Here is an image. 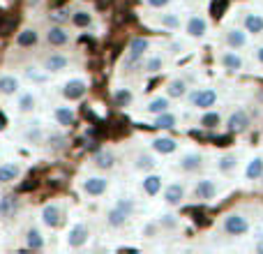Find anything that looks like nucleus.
I'll return each instance as SVG.
<instances>
[{
    "label": "nucleus",
    "mask_w": 263,
    "mask_h": 254,
    "mask_svg": "<svg viewBox=\"0 0 263 254\" xmlns=\"http://www.w3.org/2000/svg\"><path fill=\"white\" fill-rule=\"evenodd\" d=\"M67 65H69V58H67V56H63V53H51V56H46V58H44L42 67H44L49 74H58V72H63V69H67Z\"/></svg>",
    "instance_id": "4be33fe9"
},
{
    "label": "nucleus",
    "mask_w": 263,
    "mask_h": 254,
    "mask_svg": "<svg viewBox=\"0 0 263 254\" xmlns=\"http://www.w3.org/2000/svg\"><path fill=\"white\" fill-rule=\"evenodd\" d=\"M164 65H166V60H164L162 56H145V58H143V69H145L148 74L162 72Z\"/></svg>",
    "instance_id": "e433bc0d"
},
{
    "label": "nucleus",
    "mask_w": 263,
    "mask_h": 254,
    "mask_svg": "<svg viewBox=\"0 0 263 254\" xmlns=\"http://www.w3.org/2000/svg\"><path fill=\"white\" fill-rule=\"evenodd\" d=\"M150 53V40L145 37H136L129 42L127 53H125V67H134V65L143 63V58Z\"/></svg>",
    "instance_id": "f03ea898"
},
{
    "label": "nucleus",
    "mask_w": 263,
    "mask_h": 254,
    "mask_svg": "<svg viewBox=\"0 0 263 254\" xmlns=\"http://www.w3.org/2000/svg\"><path fill=\"white\" fill-rule=\"evenodd\" d=\"M256 60H259V63L263 65V46H259V49H256Z\"/></svg>",
    "instance_id": "49530a36"
},
{
    "label": "nucleus",
    "mask_w": 263,
    "mask_h": 254,
    "mask_svg": "<svg viewBox=\"0 0 263 254\" xmlns=\"http://www.w3.org/2000/svg\"><path fill=\"white\" fill-rule=\"evenodd\" d=\"M109 190V178L106 176H86L81 180V192L90 199H100Z\"/></svg>",
    "instance_id": "20e7f679"
},
{
    "label": "nucleus",
    "mask_w": 263,
    "mask_h": 254,
    "mask_svg": "<svg viewBox=\"0 0 263 254\" xmlns=\"http://www.w3.org/2000/svg\"><path fill=\"white\" fill-rule=\"evenodd\" d=\"M90 241V227L86 222H77L67 233V247L69 250H81Z\"/></svg>",
    "instance_id": "0eeeda50"
},
{
    "label": "nucleus",
    "mask_w": 263,
    "mask_h": 254,
    "mask_svg": "<svg viewBox=\"0 0 263 254\" xmlns=\"http://www.w3.org/2000/svg\"><path fill=\"white\" fill-rule=\"evenodd\" d=\"M145 5H148L150 9H166L168 5H171V0H145Z\"/></svg>",
    "instance_id": "a18cd8bd"
},
{
    "label": "nucleus",
    "mask_w": 263,
    "mask_h": 254,
    "mask_svg": "<svg viewBox=\"0 0 263 254\" xmlns=\"http://www.w3.org/2000/svg\"><path fill=\"white\" fill-rule=\"evenodd\" d=\"M219 65H222L227 72H240L242 65H245V60L240 58V53H238L236 49H229L219 56Z\"/></svg>",
    "instance_id": "a211bd4d"
},
{
    "label": "nucleus",
    "mask_w": 263,
    "mask_h": 254,
    "mask_svg": "<svg viewBox=\"0 0 263 254\" xmlns=\"http://www.w3.org/2000/svg\"><path fill=\"white\" fill-rule=\"evenodd\" d=\"M224 42H227L229 49H245L247 44H250V32L245 30V28H229L227 32H224Z\"/></svg>",
    "instance_id": "4468645a"
},
{
    "label": "nucleus",
    "mask_w": 263,
    "mask_h": 254,
    "mask_svg": "<svg viewBox=\"0 0 263 254\" xmlns=\"http://www.w3.org/2000/svg\"><path fill=\"white\" fill-rule=\"evenodd\" d=\"M219 187L217 183L213 180V178H201V180L194 183V190H192V194H194L196 201H213L215 196H217Z\"/></svg>",
    "instance_id": "1a4fd4ad"
},
{
    "label": "nucleus",
    "mask_w": 263,
    "mask_h": 254,
    "mask_svg": "<svg viewBox=\"0 0 263 254\" xmlns=\"http://www.w3.org/2000/svg\"><path fill=\"white\" fill-rule=\"evenodd\" d=\"M247 127H250V116H247V111H242V109L233 111V114L227 118V130L233 132V134H240V132H245Z\"/></svg>",
    "instance_id": "dca6fc26"
},
{
    "label": "nucleus",
    "mask_w": 263,
    "mask_h": 254,
    "mask_svg": "<svg viewBox=\"0 0 263 254\" xmlns=\"http://www.w3.org/2000/svg\"><path fill=\"white\" fill-rule=\"evenodd\" d=\"M26 247H30V250H42L44 247V236L37 227L26 229Z\"/></svg>",
    "instance_id": "473e14b6"
},
{
    "label": "nucleus",
    "mask_w": 263,
    "mask_h": 254,
    "mask_svg": "<svg viewBox=\"0 0 263 254\" xmlns=\"http://www.w3.org/2000/svg\"><path fill=\"white\" fill-rule=\"evenodd\" d=\"M37 42H40V32H37L35 28H23V30L18 32V37H16V44L23 46V49H28V46H35Z\"/></svg>",
    "instance_id": "72a5a7b5"
},
{
    "label": "nucleus",
    "mask_w": 263,
    "mask_h": 254,
    "mask_svg": "<svg viewBox=\"0 0 263 254\" xmlns=\"http://www.w3.org/2000/svg\"><path fill=\"white\" fill-rule=\"evenodd\" d=\"M199 125H201V127H205V130H215V127H219V125H222V114H219V111L208 109L203 116H201Z\"/></svg>",
    "instance_id": "c9c22d12"
},
{
    "label": "nucleus",
    "mask_w": 263,
    "mask_h": 254,
    "mask_svg": "<svg viewBox=\"0 0 263 254\" xmlns=\"http://www.w3.org/2000/svg\"><path fill=\"white\" fill-rule=\"evenodd\" d=\"M201 169H203V155L199 150H190L178 159V171L182 173H199Z\"/></svg>",
    "instance_id": "9b49d317"
},
{
    "label": "nucleus",
    "mask_w": 263,
    "mask_h": 254,
    "mask_svg": "<svg viewBox=\"0 0 263 254\" xmlns=\"http://www.w3.org/2000/svg\"><path fill=\"white\" fill-rule=\"evenodd\" d=\"M162 190H164V178L159 176V173H143V178H141V192H143L145 196H157V194H162Z\"/></svg>",
    "instance_id": "ddd939ff"
},
{
    "label": "nucleus",
    "mask_w": 263,
    "mask_h": 254,
    "mask_svg": "<svg viewBox=\"0 0 263 254\" xmlns=\"http://www.w3.org/2000/svg\"><path fill=\"white\" fill-rule=\"evenodd\" d=\"M217 100H219V95L215 88H194V90H190V95H187L190 106H194V109H199V111L213 109V106L217 104Z\"/></svg>",
    "instance_id": "f257e3e1"
},
{
    "label": "nucleus",
    "mask_w": 263,
    "mask_h": 254,
    "mask_svg": "<svg viewBox=\"0 0 263 254\" xmlns=\"http://www.w3.org/2000/svg\"><path fill=\"white\" fill-rule=\"evenodd\" d=\"M114 100L118 106H129L132 100H134V95H132L129 88H118V90L114 93Z\"/></svg>",
    "instance_id": "ea45409f"
},
{
    "label": "nucleus",
    "mask_w": 263,
    "mask_h": 254,
    "mask_svg": "<svg viewBox=\"0 0 263 254\" xmlns=\"http://www.w3.org/2000/svg\"><path fill=\"white\" fill-rule=\"evenodd\" d=\"M88 93V81L86 79H69V81L63 83V88H60V95L65 97L67 102H79L83 100Z\"/></svg>",
    "instance_id": "39448f33"
},
{
    "label": "nucleus",
    "mask_w": 263,
    "mask_h": 254,
    "mask_svg": "<svg viewBox=\"0 0 263 254\" xmlns=\"http://www.w3.org/2000/svg\"><path fill=\"white\" fill-rule=\"evenodd\" d=\"M129 215L125 213V210H120L118 206H111L109 210H106V224H109L111 229H123L125 224H127Z\"/></svg>",
    "instance_id": "c85d7f7f"
},
{
    "label": "nucleus",
    "mask_w": 263,
    "mask_h": 254,
    "mask_svg": "<svg viewBox=\"0 0 263 254\" xmlns=\"http://www.w3.org/2000/svg\"><path fill=\"white\" fill-rule=\"evenodd\" d=\"M72 23L77 28H88L92 23V14L86 9H77V12H72Z\"/></svg>",
    "instance_id": "4c0bfd02"
},
{
    "label": "nucleus",
    "mask_w": 263,
    "mask_h": 254,
    "mask_svg": "<svg viewBox=\"0 0 263 254\" xmlns=\"http://www.w3.org/2000/svg\"><path fill=\"white\" fill-rule=\"evenodd\" d=\"M46 74H49V72H46L44 67H42V72H37V67H28L26 69V77L30 79V81H35V83H44L46 81Z\"/></svg>",
    "instance_id": "79ce46f5"
},
{
    "label": "nucleus",
    "mask_w": 263,
    "mask_h": 254,
    "mask_svg": "<svg viewBox=\"0 0 263 254\" xmlns=\"http://www.w3.org/2000/svg\"><path fill=\"white\" fill-rule=\"evenodd\" d=\"M92 167H95L97 171H111V169L116 167V153L109 148L97 150V153L92 155Z\"/></svg>",
    "instance_id": "2eb2a0df"
},
{
    "label": "nucleus",
    "mask_w": 263,
    "mask_h": 254,
    "mask_svg": "<svg viewBox=\"0 0 263 254\" xmlns=\"http://www.w3.org/2000/svg\"><path fill=\"white\" fill-rule=\"evenodd\" d=\"M116 206H118L120 210H125V213H127L129 217L136 213V201L132 199V196H118V201H116Z\"/></svg>",
    "instance_id": "a19ab883"
},
{
    "label": "nucleus",
    "mask_w": 263,
    "mask_h": 254,
    "mask_svg": "<svg viewBox=\"0 0 263 254\" xmlns=\"http://www.w3.org/2000/svg\"><path fill=\"white\" fill-rule=\"evenodd\" d=\"M132 167H134V171L139 173H150L155 171V167H157V157H155L153 153H136L134 155V162H132Z\"/></svg>",
    "instance_id": "f3484780"
},
{
    "label": "nucleus",
    "mask_w": 263,
    "mask_h": 254,
    "mask_svg": "<svg viewBox=\"0 0 263 254\" xmlns=\"http://www.w3.org/2000/svg\"><path fill=\"white\" fill-rule=\"evenodd\" d=\"M63 217H65V213H63V206L60 204H46L40 213L42 224L49 229H58L60 224H63Z\"/></svg>",
    "instance_id": "9d476101"
},
{
    "label": "nucleus",
    "mask_w": 263,
    "mask_h": 254,
    "mask_svg": "<svg viewBox=\"0 0 263 254\" xmlns=\"http://www.w3.org/2000/svg\"><path fill=\"white\" fill-rule=\"evenodd\" d=\"M245 178H247V180H261V178H263V157H261V155H256V157H252L250 162H247Z\"/></svg>",
    "instance_id": "c756f323"
},
{
    "label": "nucleus",
    "mask_w": 263,
    "mask_h": 254,
    "mask_svg": "<svg viewBox=\"0 0 263 254\" xmlns=\"http://www.w3.org/2000/svg\"><path fill=\"white\" fill-rule=\"evenodd\" d=\"M176 125H178V116L171 109L155 116V120H153V127H157V130H173Z\"/></svg>",
    "instance_id": "7c9ffc66"
},
{
    "label": "nucleus",
    "mask_w": 263,
    "mask_h": 254,
    "mask_svg": "<svg viewBox=\"0 0 263 254\" xmlns=\"http://www.w3.org/2000/svg\"><path fill=\"white\" fill-rule=\"evenodd\" d=\"M53 118L60 127H69V125H74V120H77V111H74V106H69V104L55 106Z\"/></svg>",
    "instance_id": "cd10ccee"
},
{
    "label": "nucleus",
    "mask_w": 263,
    "mask_h": 254,
    "mask_svg": "<svg viewBox=\"0 0 263 254\" xmlns=\"http://www.w3.org/2000/svg\"><path fill=\"white\" fill-rule=\"evenodd\" d=\"M150 148L157 155H173L178 150V141L171 139V136H155V139L150 141Z\"/></svg>",
    "instance_id": "412c9836"
},
{
    "label": "nucleus",
    "mask_w": 263,
    "mask_h": 254,
    "mask_svg": "<svg viewBox=\"0 0 263 254\" xmlns=\"http://www.w3.org/2000/svg\"><path fill=\"white\" fill-rule=\"evenodd\" d=\"M256 250H259V252H263V243H259V245H256Z\"/></svg>",
    "instance_id": "de8ad7c7"
},
{
    "label": "nucleus",
    "mask_w": 263,
    "mask_h": 254,
    "mask_svg": "<svg viewBox=\"0 0 263 254\" xmlns=\"http://www.w3.org/2000/svg\"><path fill=\"white\" fill-rule=\"evenodd\" d=\"M185 194H187V190L182 183H168L162 190V201L166 206H171V208H176V206H180L185 201Z\"/></svg>",
    "instance_id": "f8f14e48"
},
{
    "label": "nucleus",
    "mask_w": 263,
    "mask_h": 254,
    "mask_svg": "<svg viewBox=\"0 0 263 254\" xmlns=\"http://www.w3.org/2000/svg\"><path fill=\"white\" fill-rule=\"evenodd\" d=\"M23 139L28 141V143H42L44 141V130H42V125L37 123H28V127L23 130Z\"/></svg>",
    "instance_id": "2f4dec72"
},
{
    "label": "nucleus",
    "mask_w": 263,
    "mask_h": 254,
    "mask_svg": "<svg viewBox=\"0 0 263 254\" xmlns=\"http://www.w3.org/2000/svg\"><path fill=\"white\" fill-rule=\"evenodd\" d=\"M242 28H245L250 35H261L263 32V14L247 12L245 16H242Z\"/></svg>",
    "instance_id": "bb28decb"
},
{
    "label": "nucleus",
    "mask_w": 263,
    "mask_h": 254,
    "mask_svg": "<svg viewBox=\"0 0 263 254\" xmlns=\"http://www.w3.org/2000/svg\"><path fill=\"white\" fill-rule=\"evenodd\" d=\"M14 210H16V201L12 196H3L0 199V220H7Z\"/></svg>",
    "instance_id": "58836bf2"
},
{
    "label": "nucleus",
    "mask_w": 263,
    "mask_h": 254,
    "mask_svg": "<svg viewBox=\"0 0 263 254\" xmlns=\"http://www.w3.org/2000/svg\"><path fill=\"white\" fill-rule=\"evenodd\" d=\"M21 164L18 162H3L0 164V185H7V183H14L18 180L21 176Z\"/></svg>",
    "instance_id": "b1692460"
},
{
    "label": "nucleus",
    "mask_w": 263,
    "mask_h": 254,
    "mask_svg": "<svg viewBox=\"0 0 263 254\" xmlns=\"http://www.w3.org/2000/svg\"><path fill=\"white\" fill-rule=\"evenodd\" d=\"M21 93V81L14 74H3L0 77V97H14Z\"/></svg>",
    "instance_id": "aec40b11"
},
{
    "label": "nucleus",
    "mask_w": 263,
    "mask_h": 254,
    "mask_svg": "<svg viewBox=\"0 0 263 254\" xmlns=\"http://www.w3.org/2000/svg\"><path fill=\"white\" fill-rule=\"evenodd\" d=\"M51 19H53V23H65L72 19V12H69V9H58V12L51 14Z\"/></svg>",
    "instance_id": "c03bdc74"
},
{
    "label": "nucleus",
    "mask_w": 263,
    "mask_h": 254,
    "mask_svg": "<svg viewBox=\"0 0 263 254\" xmlns=\"http://www.w3.org/2000/svg\"><path fill=\"white\" fill-rule=\"evenodd\" d=\"M222 231L227 236H233V238H240L250 231V220L240 213H229L227 217L222 220Z\"/></svg>",
    "instance_id": "7ed1b4c3"
},
{
    "label": "nucleus",
    "mask_w": 263,
    "mask_h": 254,
    "mask_svg": "<svg viewBox=\"0 0 263 254\" xmlns=\"http://www.w3.org/2000/svg\"><path fill=\"white\" fill-rule=\"evenodd\" d=\"M166 95L171 100H182V97L190 95V86H187L185 79H171L166 83Z\"/></svg>",
    "instance_id": "a878e982"
},
{
    "label": "nucleus",
    "mask_w": 263,
    "mask_h": 254,
    "mask_svg": "<svg viewBox=\"0 0 263 254\" xmlns=\"http://www.w3.org/2000/svg\"><path fill=\"white\" fill-rule=\"evenodd\" d=\"M185 35L192 37V40H203L208 35V19L201 16V14H192L185 21Z\"/></svg>",
    "instance_id": "6e6552de"
},
{
    "label": "nucleus",
    "mask_w": 263,
    "mask_h": 254,
    "mask_svg": "<svg viewBox=\"0 0 263 254\" xmlns=\"http://www.w3.org/2000/svg\"><path fill=\"white\" fill-rule=\"evenodd\" d=\"M261 185H263V178H261Z\"/></svg>",
    "instance_id": "09e8293b"
},
{
    "label": "nucleus",
    "mask_w": 263,
    "mask_h": 254,
    "mask_svg": "<svg viewBox=\"0 0 263 254\" xmlns=\"http://www.w3.org/2000/svg\"><path fill=\"white\" fill-rule=\"evenodd\" d=\"M155 23L162 28H168V30H178L180 26H185L178 12H162V9H159V14H155Z\"/></svg>",
    "instance_id": "6ab92c4d"
},
{
    "label": "nucleus",
    "mask_w": 263,
    "mask_h": 254,
    "mask_svg": "<svg viewBox=\"0 0 263 254\" xmlns=\"http://www.w3.org/2000/svg\"><path fill=\"white\" fill-rule=\"evenodd\" d=\"M157 224H159L162 229H176V227H178V220H176V215L166 213V215H162V217H159Z\"/></svg>",
    "instance_id": "37998d69"
},
{
    "label": "nucleus",
    "mask_w": 263,
    "mask_h": 254,
    "mask_svg": "<svg viewBox=\"0 0 263 254\" xmlns=\"http://www.w3.org/2000/svg\"><path fill=\"white\" fill-rule=\"evenodd\" d=\"M238 167V155L236 153H224L217 159V171L219 173H233Z\"/></svg>",
    "instance_id": "f704fd0d"
},
{
    "label": "nucleus",
    "mask_w": 263,
    "mask_h": 254,
    "mask_svg": "<svg viewBox=\"0 0 263 254\" xmlns=\"http://www.w3.org/2000/svg\"><path fill=\"white\" fill-rule=\"evenodd\" d=\"M69 40H72V32H69L63 23H53V26L44 32V42L49 46H53V49H63V46H67Z\"/></svg>",
    "instance_id": "423d86ee"
},
{
    "label": "nucleus",
    "mask_w": 263,
    "mask_h": 254,
    "mask_svg": "<svg viewBox=\"0 0 263 254\" xmlns=\"http://www.w3.org/2000/svg\"><path fill=\"white\" fill-rule=\"evenodd\" d=\"M35 106H37V95L32 90H26V93H18V97H16V111L21 116H28V114H32L35 111Z\"/></svg>",
    "instance_id": "393cba45"
},
{
    "label": "nucleus",
    "mask_w": 263,
    "mask_h": 254,
    "mask_svg": "<svg viewBox=\"0 0 263 254\" xmlns=\"http://www.w3.org/2000/svg\"><path fill=\"white\" fill-rule=\"evenodd\" d=\"M168 109H171V97L168 95H155L153 100L143 106V111L145 114H150V116H159V114H164V111H168Z\"/></svg>",
    "instance_id": "5701e85b"
}]
</instances>
